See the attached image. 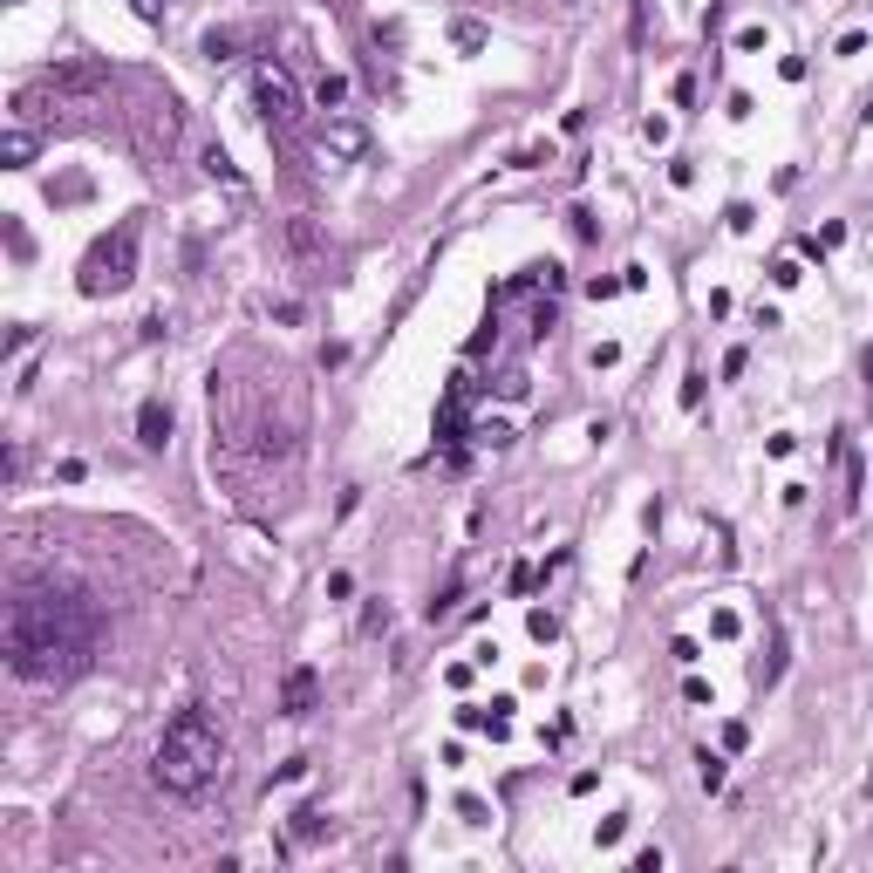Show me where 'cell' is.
I'll return each instance as SVG.
<instances>
[{
	"instance_id": "cell-1",
	"label": "cell",
	"mask_w": 873,
	"mask_h": 873,
	"mask_svg": "<svg viewBox=\"0 0 873 873\" xmlns=\"http://www.w3.org/2000/svg\"><path fill=\"white\" fill-rule=\"evenodd\" d=\"M212 464L232 498L287 485L301 464V389L294 369H260V382H232L212 369Z\"/></svg>"
},
{
	"instance_id": "cell-2",
	"label": "cell",
	"mask_w": 873,
	"mask_h": 873,
	"mask_svg": "<svg viewBox=\"0 0 873 873\" xmlns=\"http://www.w3.org/2000/svg\"><path fill=\"white\" fill-rule=\"evenodd\" d=\"M103 655V608L89 587L35 580L7 601V669L21 683H76Z\"/></svg>"
},
{
	"instance_id": "cell-3",
	"label": "cell",
	"mask_w": 873,
	"mask_h": 873,
	"mask_svg": "<svg viewBox=\"0 0 873 873\" xmlns=\"http://www.w3.org/2000/svg\"><path fill=\"white\" fill-rule=\"evenodd\" d=\"M151 778H157V792H171V798H205L226 778V737H219V723H212L205 703H185L164 723V737L151 751Z\"/></svg>"
},
{
	"instance_id": "cell-4",
	"label": "cell",
	"mask_w": 873,
	"mask_h": 873,
	"mask_svg": "<svg viewBox=\"0 0 873 873\" xmlns=\"http://www.w3.org/2000/svg\"><path fill=\"white\" fill-rule=\"evenodd\" d=\"M103 89H110V69H103V62H55V69H41V76L14 96V116L28 123V116H41V103L82 110V103H96Z\"/></svg>"
},
{
	"instance_id": "cell-5",
	"label": "cell",
	"mask_w": 873,
	"mask_h": 873,
	"mask_svg": "<svg viewBox=\"0 0 873 873\" xmlns=\"http://www.w3.org/2000/svg\"><path fill=\"white\" fill-rule=\"evenodd\" d=\"M137 280V219H123L116 232H103L89 253H82V294L89 301H110Z\"/></svg>"
},
{
	"instance_id": "cell-6",
	"label": "cell",
	"mask_w": 873,
	"mask_h": 873,
	"mask_svg": "<svg viewBox=\"0 0 873 873\" xmlns=\"http://www.w3.org/2000/svg\"><path fill=\"white\" fill-rule=\"evenodd\" d=\"M253 103H260V116H266L273 137H294V130H301V82L287 76L280 62H260V76H253Z\"/></svg>"
},
{
	"instance_id": "cell-7",
	"label": "cell",
	"mask_w": 873,
	"mask_h": 873,
	"mask_svg": "<svg viewBox=\"0 0 873 873\" xmlns=\"http://www.w3.org/2000/svg\"><path fill=\"white\" fill-rule=\"evenodd\" d=\"M314 703H321V676H314V669H287V683H280V710H287V717H314Z\"/></svg>"
},
{
	"instance_id": "cell-8",
	"label": "cell",
	"mask_w": 873,
	"mask_h": 873,
	"mask_svg": "<svg viewBox=\"0 0 873 873\" xmlns=\"http://www.w3.org/2000/svg\"><path fill=\"white\" fill-rule=\"evenodd\" d=\"M369 151V130L355 123V116H328V130H321V157H362Z\"/></svg>"
},
{
	"instance_id": "cell-9",
	"label": "cell",
	"mask_w": 873,
	"mask_h": 873,
	"mask_svg": "<svg viewBox=\"0 0 873 873\" xmlns=\"http://www.w3.org/2000/svg\"><path fill=\"white\" fill-rule=\"evenodd\" d=\"M137 444H144V451H164V444H171V403H164V396H151V403L137 410Z\"/></svg>"
},
{
	"instance_id": "cell-10",
	"label": "cell",
	"mask_w": 873,
	"mask_h": 873,
	"mask_svg": "<svg viewBox=\"0 0 873 873\" xmlns=\"http://www.w3.org/2000/svg\"><path fill=\"white\" fill-rule=\"evenodd\" d=\"M287 246H294V260H307V266H321L328 260V239H321V226H314V219H287Z\"/></svg>"
},
{
	"instance_id": "cell-11",
	"label": "cell",
	"mask_w": 873,
	"mask_h": 873,
	"mask_svg": "<svg viewBox=\"0 0 873 873\" xmlns=\"http://www.w3.org/2000/svg\"><path fill=\"white\" fill-rule=\"evenodd\" d=\"M35 151H41V137L28 130V123H14V130H7V144H0L7 171H28V164H35Z\"/></svg>"
},
{
	"instance_id": "cell-12",
	"label": "cell",
	"mask_w": 873,
	"mask_h": 873,
	"mask_svg": "<svg viewBox=\"0 0 873 873\" xmlns=\"http://www.w3.org/2000/svg\"><path fill=\"white\" fill-rule=\"evenodd\" d=\"M205 178H219V185H232V191L246 185V178H239V164H232V157L219 151V144H212V151H205Z\"/></svg>"
},
{
	"instance_id": "cell-13",
	"label": "cell",
	"mask_w": 873,
	"mask_h": 873,
	"mask_svg": "<svg viewBox=\"0 0 873 873\" xmlns=\"http://www.w3.org/2000/svg\"><path fill=\"white\" fill-rule=\"evenodd\" d=\"M342 96H348V82H342V76H321V82H314V103H321L328 116L342 110Z\"/></svg>"
},
{
	"instance_id": "cell-14",
	"label": "cell",
	"mask_w": 873,
	"mask_h": 873,
	"mask_svg": "<svg viewBox=\"0 0 873 873\" xmlns=\"http://www.w3.org/2000/svg\"><path fill=\"white\" fill-rule=\"evenodd\" d=\"M696 778H703V792H723V778H730V771H723L717 751H703V758H696Z\"/></svg>"
},
{
	"instance_id": "cell-15",
	"label": "cell",
	"mask_w": 873,
	"mask_h": 873,
	"mask_svg": "<svg viewBox=\"0 0 873 873\" xmlns=\"http://www.w3.org/2000/svg\"><path fill=\"white\" fill-rule=\"evenodd\" d=\"M321 826H328V819H321L314 805H301V812H294V839H321Z\"/></svg>"
},
{
	"instance_id": "cell-16",
	"label": "cell",
	"mask_w": 873,
	"mask_h": 873,
	"mask_svg": "<svg viewBox=\"0 0 873 873\" xmlns=\"http://www.w3.org/2000/svg\"><path fill=\"white\" fill-rule=\"evenodd\" d=\"M457 601H464V580H451V587H444V594H437V601H430V621H444V614H451Z\"/></svg>"
},
{
	"instance_id": "cell-17",
	"label": "cell",
	"mask_w": 873,
	"mask_h": 873,
	"mask_svg": "<svg viewBox=\"0 0 873 873\" xmlns=\"http://www.w3.org/2000/svg\"><path fill=\"white\" fill-rule=\"evenodd\" d=\"M232 48H239V41L212 28V35H205V62H232Z\"/></svg>"
},
{
	"instance_id": "cell-18",
	"label": "cell",
	"mask_w": 873,
	"mask_h": 873,
	"mask_svg": "<svg viewBox=\"0 0 873 873\" xmlns=\"http://www.w3.org/2000/svg\"><path fill=\"white\" fill-rule=\"evenodd\" d=\"M526 628H532V642H553V635H560V621H553L546 608H532V621H526Z\"/></svg>"
},
{
	"instance_id": "cell-19",
	"label": "cell",
	"mask_w": 873,
	"mask_h": 873,
	"mask_svg": "<svg viewBox=\"0 0 873 873\" xmlns=\"http://www.w3.org/2000/svg\"><path fill=\"white\" fill-rule=\"evenodd\" d=\"M478 444H492V451H505V444H512V423H478Z\"/></svg>"
},
{
	"instance_id": "cell-20",
	"label": "cell",
	"mask_w": 873,
	"mask_h": 873,
	"mask_svg": "<svg viewBox=\"0 0 873 873\" xmlns=\"http://www.w3.org/2000/svg\"><path fill=\"white\" fill-rule=\"evenodd\" d=\"M451 41H457V48H485V28H478V21H457Z\"/></svg>"
},
{
	"instance_id": "cell-21",
	"label": "cell",
	"mask_w": 873,
	"mask_h": 873,
	"mask_svg": "<svg viewBox=\"0 0 873 873\" xmlns=\"http://www.w3.org/2000/svg\"><path fill=\"white\" fill-rule=\"evenodd\" d=\"M498 396H512V403H519V396H526V376H519V369H505V376H498Z\"/></svg>"
},
{
	"instance_id": "cell-22",
	"label": "cell",
	"mask_w": 873,
	"mask_h": 873,
	"mask_svg": "<svg viewBox=\"0 0 873 873\" xmlns=\"http://www.w3.org/2000/svg\"><path fill=\"white\" fill-rule=\"evenodd\" d=\"M130 7H137L144 21H164V0H130Z\"/></svg>"
}]
</instances>
